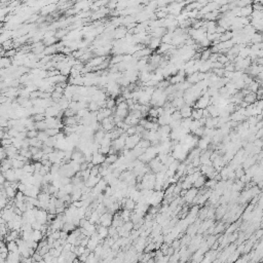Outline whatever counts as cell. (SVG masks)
<instances>
[{
  "label": "cell",
  "instance_id": "6da1fadb",
  "mask_svg": "<svg viewBox=\"0 0 263 263\" xmlns=\"http://www.w3.org/2000/svg\"><path fill=\"white\" fill-rule=\"evenodd\" d=\"M210 103H211V97H210V95L208 94V92H205L204 95H202V96L197 99V101L195 102V105H194L193 108L205 109L209 106Z\"/></svg>",
  "mask_w": 263,
  "mask_h": 263
},
{
  "label": "cell",
  "instance_id": "7a4b0ae2",
  "mask_svg": "<svg viewBox=\"0 0 263 263\" xmlns=\"http://www.w3.org/2000/svg\"><path fill=\"white\" fill-rule=\"evenodd\" d=\"M142 137L140 134H135L132 135V136H127V141H126V147L124 148L127 149H133L139 144V142L141 141Z\"/></svg>",
  "mask_w": 263,
  "mask_h": 263
},
{
  "label": "cell",
  "instance_id": "3957f363",
  "mask_svg": "<svg viewBox=\"0 0 263 263\" xmlns=\"http://www.w3.org/2000/svg\"><path fill=\"white\" fill-rule=\"evenodd\" d=\"M127 138V133H124L120 137H118L117 139H115L112 141V146H113L117 151H119V150H121V149H124V147H126Z\"/></svg>",
  "mask_w": 263,
  "mask_h": 263
},
{
  "label": "cell",
  "instance_id": "277c9868",
  "mask_svg": "<svg viewBox=\"0 0 263 263\" xmlns=\"http://www.w3.org/2000/svg\"><path fill=\"white\" fill-rule=\"evenodd\" d=\"M101 127H102V129H103L105 132H111L112 130L115 129L116 124H115L113 117L109 116V117H106V118H104L103 120H102V121H101Z\"/></svg>",
  "mask_w": 263,
  "mask_h": 263
},
{
  "label": "cell",
  "instance_id": "5b68a950",
  "mask_svg": "<svg viewBox=\"0 0 263 263\" xmlns=\"http://www.w3.org/2000/svg\"><path fill=\"white\" fill-rule=\"evenodd\" d=\"M113 215L112 213H110L109 211L103 213L100 217V224L101 225H104V226H111L112 225V221H113Z\"/></svg>",
  "mask_w": 263,
  "mask_h": 263
},
{
  "label": "cell",
  "instance_id": "8992f818",
  "mask_svg": "<svg viewBox=\"0 0 263 263\" xmlns=\"http://www.w3.org/2000/svg\"><path fill=\"white\" fill-rule=\"evenodd\" d=\"M199 193V188H196V187H191V188H189L188 190H187L186 194L183 196V199L185 200L186 202H188V204H191L192 202H193L194 197L196 196V194Z\"/></svg>",
  "mask_w": 263,
  "mask_h": 263
},
{
  "label": "cell",
  "instance_id": "52a82bcc",
  "mask_svg": "<svg viewBox=\"0 0 263 263\" xmlns=\"http://www.w3.org/2000/svg\"><path fill=\"white\" fill-rule=\"evenodd\" d=\"M47 214L49 212L46 210H43V209H38V211L36 213V220L39 221L40 223L42 224H46L47 222Z\"/></svg>",
  "mask_w": 263,
  "mask_h": 263
},
{
  "label": "cell",
  "instance_id": "ba28073f",
  "mask_svg": "<svg viewBox=\"0 0 263 263\" xmlns=\"http://www.w3.org/2000/svg\"><path fill=\"white\" fill-rule=\"evenodd\" d=\"M105 159H106V156L104 154L100 153V152H96V153H92V162L96 166H100L103 162H105Z\"/></svg>",
  "mask_w": 263,
  "mask_h": 263
},
{
  "label": "cell",
  "instance_id": "9c48e42d",
  "mask_svg": "<svg viewBox=\"0 0 263 263\" xmlns=\"http://www.w3.org/2000/svg\"><path fill=\"white\" fill-rule=\"evenodd\" d=\"M160 44H161V38L151 36V38H150V40H149V43H148V47L150 49H152V51H154V49H158Z\"/></svg>",
  "mask_w": 263,
  "mask_h": 263
},
{
  "label": "cell",
  "instance_id": "30bf717a",
  "mask_svg": "<svg viewBox=\"0 0 263 263\" xmlns=\"http://www.w3.org/2000/svg\"><path fill=\"white\" fill-rule=\"evenodd\" d=\"M1 174H3L4 176H5L6 180H8V181L11 182H14V181H17V174H16V171H14V169H9L7 170V171L5 172H1ZM20 181V180H19Z\"/></svg>",
  "mask_w": 263,
  "mask_h": 263
},
{
  "label": "cell",
  "instance_id": "8fae6325",
  "mask_svg": "<svg viewBox=\"0 0 263 263\" xmlns=\"http://www.w3.org/2000/svg\"><path fill=\"white\" fill-rule=\"evenodd\" d=\"M101 179H102L101 175H99V176H91L86 181H84V183H86V186L91 187V188H94V187L98 184V182H99Z\"/></svg>",
  "mask_w": 263,
  "mask_h": 263
},
{
  "label": "cell",
  "instance_id": "7c38bea8",
  "mask_svg": "<svg viewBox=\"0 0 263 263\" xmlns=\"http://www.w3.org/2000/svg\"><path fill=\"white\" fill-rule=\"evenodd\" d=\"M97 232H98V234L100 235V237H101L102 240H105L106 237L109 236V229H108V227L104 226V225L100 224V226H97Z\"/></svg>",
  "mask_w": 263,
  "mask_h": 263
},
{
  "label": "cell",
  "instance_id": "4fadbf2b",
  "mask_svg": "<svg viewBox=\"0 0 263 263\" xmlns=\"http://www.w3.org/2000/svg\"><path fill=\"white\" fill-rule=\"evenodd\" d=\"M253 11H254V8H253V4H250V5L240 7V17H250L252 16Z\"/></svg>",
  "mask_w": 263,
  "mask_h": 263
},
{
  "label": "cell",
  "instance_id": "5bb4252c",
  "mask_svg": "<svg viewBox=\"0 0 263 263\" xmlns=\"http://www.w3.org/2000/svg\"><path fill=\"white\" fill-rule=\"evenodd\" d=\"M258 100V96H257V94L256 92H250L249 94H247L246 96L244 97V101L246 102V103L248 104V105H250V104H254L255 102H256Z\"/></svg>",
  "mask_w": 263,
  "mask_h": 263
},
{
  "label": "cell",
  "instance_id": "9a60e30c",
  "mask_svg": "<svg viewBox=\"0 0 263 263\" xmlns=\"http://www.w3.org/2000/svg\"><path fill=\"white\" fill-rule=\"evenodd\" d=\"M192 109H193V107H191V106H190V105H188V104H185L184 106L182 107L181 109H180V111H181V114H182V116H183V118H187V117H191Z\"/></svg>",
  "mask_w": 263,
  "mask_h": 263
},
{
  "label": "cell",
  "instance_id": "2e32d148",
  "mask_svg": "<svg viewBox=\"0 0 263 263\" xmlns=\"http://www.w3.org/2000/svg\"><path fill=\"white\" fill-rule=\"evenodd\" d=\"M44 239V235L42 233L41 230L39 229H33L32 230V233H31V240H36V242H40L41 240Z\"/></svg>",
  "mask_w": 263,
  "mask_h": 263
},
{
  "label": "cell",
  "instance_id": "e0dca14e",
  "mask_svg": "<svg viewBox=\"0 0 263 263\" xmlns=\"http://www.w3.org/2000/svg\"><path fill=\"white\" fill-rule=\"evenodd\" d=\"M207 176H205V175H200V176L197 178V180L196 181L194 182V184H193V186L194 187H196V188H202V187L205 186V185H206V182H207Z\"/></svg>",
  "mask_w": 263,
  "mask_h": 263
},
{
  "label": "cell",
  "instance_id": "ac0fdd59",
  "mask_svg": "<svg viewBox=\"0 0 263 263\" xmlns=\"http://www.w3.org/2000/svg\"><path fill=\"white\" fill-rule=\"evenodd\" d=\"M63 124L66 126H76L78 124V119H77L76 115L75 116H70V117H63Z\"/></svg>",
  "mask_w": 263,
  "mask_h": 263
},
{
  "label": "cell",
  "instance_id": "d6986e66",
  "mask_svg": "<svg viewBox=\"0 0 263 263\" xmlns=\"http://www.w3.org/2000/svg\"><path fill=\"white\" fill-rule=\"evenodd\" d=\"M127 28L119 27V28L115 29V31H114V37L116 39H121V38H124V37L127 35Z\"/></svg>",
  "mask_w": 263,
  "mask_h": 263
},
{
  "label": "cell",
  "instance_id": "ffe728a7",
  "mask_svg": "<svg viewBox=\"0 0 263 263\" xmlns=\"http://www.w3.org/2000/svg\"><path fill=\"white\" fill-rule=\"evenodd\" d=\"M12 169V161L11 158H5L1 160V172H5L7 170Z\"/></svg>",
  "mask_w": 263,
  "mask_h": 263
},
{
  "label": "cell",
  "instance_id": "44dd1931",
  "mask_svg": "<svg viewBox=\"0 0 263 263\" xmlns=\"http://www.w3.org/2000/svg\"><path fill=\"white\" fill-rule=\"evenodd\" d=\"M136 205L137 202L134 199H132L131 197H127V202L124 204V209H127L130 211H134L135 208H136Z\"/></svg>",
  "mask_w": 263,
  "mask_h": 263
},
{
  "label": "cell",
  "instance_id": "7402d4cb",
  "mask_svg": "<svg viewBox=\"0 0 263 263\" xmlns=\"http://www.w3.org/2000/svg\"><path fill=\"white\" fill-rule=\"evenodd\" d=\"M259 87H260V82L258 81V80H253L251 83L247 86V89L252 92H257Z\"/></svg>",
  "mask_w": 263,
  "mask_h": 263
},
{
  "label": "cell",
  "instance_id": "603a6c76",
  "mask_svg": "<svg viewBox=\"0 0 263 263\" xmlns=\"http://www.w3.org/2000/svg\"><path fill=\"white\" fill-rule=\"evenodd\" d=\"M58 41V38L56 36H47L43 38V43L45 46H49L52 45V44H56Z\"/></svg>",
  "mask_w": 263,
  "mask_h": 263
},
{
  "label": "cell",
  "instance_id": "cb8c5ba5",
  "mask_svg": "<svg viewBox=\"0 0 263 263\" xmlns=\"http://www.w3.org/2000/svg\"><path fill=\"white\" fill-rule=\"evenodd\" d=\"M124 61V55H115L114 57H112L110 59V64L111 65H115V64H119L121 62Z\"/></svg>",
  "mask_w": 263,
  "mask_h": 263
},
{
  "label": "cell",
  "instance_id": "d4e9b609",
  "mask_svg": "<svg viewBox=\"0 0 263 263\" xmlns=\"http://www.w3.org/2000/svg\"><path fill=\"white\" fill-rule=\"evenodd\" d=\"M187 81L191 84H195L199 81V72H194V73L190 74L187 76Z\"/></svg>",
  "mask_w": 263,
  "mask_h": 263
},
{
  "label": "cell",
  "instance_id": "484cf974",
  "mask_svg": "<svg viewBox=\"0 0 263 263\" xmlns=\"http://www.w3.org/2000/svg\"><path fill=\"white\" fill-rule=\"evenodd\" d=\"M202 111L204 109L200 108H193L192 109V113H191V117L193 119H200L202 117Z\"/></svg>",
  "mask_w": 263,
  "mask_h": 263
},
{
  "label": "cell",
  "instance_id": "4316f807",
  "mask_svg": "<svg viewBox=\"0 0 263 263\" xmlns=\"http://www.w3.org/2000/svg\"><path fill=\"white\" fill-rule=\"evenodd\" d=\"M11 58H7V57H2L1 58V62H0V65H1V68H9L11 66Z\"/></svg>",
  "mask_w": 263,
  "mask_h": 263
},
{
  "label": "cell",
  "instance_id": "83f0119b",
  "mask_svg": "<svg viewBox=\"0 0 263 263\" xmlns=\"http://www.w3.org/2000/svg\"><path fill=\"white\" fill-rule=\"evenodd\" d=\"M75 229H76V226H75L73 222H65L63 225V228H62V230H65L67 232H72Z\"/></svg>",
  "mask_w": 263,
  "mask_h": 263
},
{
  "label": "cell",
  "instance_id": "f1b7e54d",
  "mask_svg": "<svg viewBox=\"0 0 263 263\" xmlns=\"http://www.w3.org/2000/svg\"><path fill=\"white\" fill-rule=\"evenodd\" d=\"M119 157H118V155H117L116 153H114V154H108L106 156V159H105V162H106V164H113L115 161H116L117 159H118Z\"/></svg>",
  "mask_w": 263,
  "mask_h": 263
},
{
  "label": "cell",
  "instance_id": "f546056e",
  "mask_svg": "<svg viewBox=\"0 0 263 263\" xmlns=\"http://www.w3.org/2000/svg\"><path fill=\"white\" fill-rule=\"evenodd\" d=\"M7 248H8L9 252H17L19 251V246H17V240H11V242L6 243Z\"/></svg>",
  "mask_w": 263,
  "mask_h": 263
},
{
  "label": "cell",
  "instance_id": "4dcf8cb0",
  "mask_svg": "<svg viewBox=\"0 0 263 263\" xmlns=\"http://www.w3.org/2000/svg\"><path fill=\"white\" fill-rule=\"evenodd\" d=\"M11 161H12V169H14V170L23 169V167L25 166V164H26V162L23 161V160H19V159H16V158L11 159Z\"/></svg>",
  "mask_w": 263,
  "mask_h": 263
},
{
  "label": "cell",
  "instance_id": "1f68e13d",
  "mask_svg": "<svg viewBox=\"0 0 263 263\" xmlns=\"http://www.w3.org/2000/svg\"><path fill=\"white\" fill-rule=\"evenodd\" d=\"M35 129H36L37 131H39V132L45 131V130L47 129V124H46L45 120H42V121L35 122Z\"/></svg>",
  "mask_w": 263,
  "mask_h": 263
},
{
  "label": "cell",
  "instance_id": "d6a6232c",
  "mask_svg": "<svg viewBox=\"0 0 263 263\" xmlns=\"http://www.w3.org/2000/svg\"><path fill=\"white\" fill-rule=\"evenodd\" d=\"M5 191H6L7 196H8L9 199H14V197H16V194H17V190L14 189L12 186H8V187H6V188H5Z\"/></svg>",
  "mask_w": 263,
  "mask_h": 263
},
{
  "label": "cell",
  "instance_id": "836d02e7",
  "mask_svg": "<svg viewBox=\"0 0 263 263\" xmlns=\"http://www.w3.org/2000/svg\"><path fill=\"white\" fill-rule=\"evenodd\" d=\"M211 55H212L211 49H204V51L202 52V58H200V60H202V61H208V60L210 59V57H211Z\"/></svg>",
  "mask_w": 263,
  "mask_h": 263
},
{
  "label": "cell",
  "instance_id": "e575fe53",
  "mask_svg": "<svg viewBox=\"0 0 263 263\" xmlns=\"http://www.w3.org/2000/svg\"><path fill=\"white\" fill-rule=\"evenodd\" d=\"M171 117H172V119H174V120H182L183 119V116H182L181 111H180L179 109L175 110V111L172 113Z\"/></svg>",
  "mask_w": 263,
  "mask_h": 263
},
{
  "label": "cell",
  "instance_id": "d590c367",
  "mask_svg": "<svg viewBox=\"0 0 263 263\" xmlns=\"http://www.w3.org/2000/svg\"><path fill=\"white\" fill-rule=\"evenodd\" d=\"M226 227L224 226L223 223H218L216 226H215V230H214V234H219V233H222L224 231V229Z\"/></svg>",
  "mask_w": 263,
  "mask_h": 263
},
{
  "label": "cell",
  "instance_id": "8d00e7d4",
  "mask_svg": "<svg viewBox=\"0 0 263 263\" xmlns=\"http://www.w3.org/2000/svg\"><path fill=\"white\" fill-rule=\"evenodd\" d=\"M217 61L220 62L221 64L225 65V64H227L229 62V59H228V57H227L225 54H219V57H218Z\"/></svg>",
  "mask_w": 263,
  "mask_h": 263
},
{
  "label": "cell",
  "instance_id": "74e56055",
  "mask_svg": "<svg viewBox=\"0 0 263 263\" xmlns=\"http://www.w3.org/2000/svg\"><path fill=\"white\" fill-rule=\"evenodd\" d=\"M30 117H31V118L33 119L35 122L42 121V120H45V118H46L45 114H34V115H32V116H30Z\"/></svg>",
  "mask_w": 263,
  "mask_h": 263
},
{
  "label": "cell",
  "instance_id": "f35d334b",
  "mask_svg": "<svg viewBox=\"0 0 263 263\" xmlns=\"http://www.w3.org/2000/svg\"><path fill=\"white\" fill-rule=\"evenodd\" d=\"M45 132L49 137H56L60 133V129H46Z\"/></svg>",
  "mask_w": 263,
  "mask_h": 263
},
{
  "label": "cell",
  "instance_id": "ab89813d",
  "mask_svg": "<svg viewBox=\"0 0 263 263\" xmlns=\"http://www.w3.org/2000/svg\"><path fill=\"white\" fill-rule=\"evenodd\" d=\"M49 136L46 134V132H45V131H41V132H39V133H38V137H37V138H38L40 141H42V142H43V143H44V142H45L46 140L49 139Z\"/></svg>",
  "mask_w": 263,
  "mask_h": 263
},
{
  "label": "cell",
  "instance_id": "60d3db41",
  "mask_svg": "<svg viewBox=\"0 0 263 263\" xmlns=\"http://www.w3.org/2000/svg\"><path fill=\"white\" fill-rule=\"evenodd\" d=\"M38 133H39V131H37V130H31V131H28L27 132V138L32 139V138L38 137Z\"/></svg>",
  "mask_w": 263,
  "mask_h": 263
},
{
  "label": "cell",
  "instance_id": "b9f144b4",
  "mask_svg": "<svg viewBox=\"0 0 263 263\" xmlns=\"http://www.w3.org/2000/svg\"><path fill=\"white\" fill-rule=\"evenodd\" d=\"M237 227H239V223H237V222H235V223H232L228 227V228H227L226 233H233L235 230H237Z\"/></svg>",
  "mask_w": 263,
  "mask_h": 263
},
{
  "label": "cell",
  "instance_id": "7bdbcfd3",
  "mask_svg": "<svg viewBox=\"0 0 263 263\" xmlns=\"http://www.w3.org/2000/svg\"><path fill=\"white\" fill-rule=\"evenodd\" d=\"M12 144V138H5V139H1V145L2 147H6L8 145Z\"/></svg>",
  "mask_w": 263,
  "mask_h": 263
},
{
  "label": "cell",
  "instance_id": "ee69618b",
  "mask_svg": "<svg viewBox=\"0 0 263 263\" xmlns=\"http://www.w3.org/2000/svg\"><path fill=\"white\" fill-rule=\"evenodd\" d=\"M126 133L127 134V136H132V135L137 134V127H136V126H131L126 131Z\"/></svg>",
  "mask_w": 263,
  "mask_h": 263
},
{
  "label": "cell",
  "instance_id": "f6af8a7d",
  "mask_svg": "<svg viewBox=\"0 0 263 263\" xmlns=\"http://www.w3.org/2000/svg\"><path fill=\"white\" fill-rule=\"evenodd\" d=\"M43 154H44V152L42 151V150H40L39 152H37L36 154H34V155H33V157H32V159H33L34 161H38V160H41L42 156H43Z\"/></svg>",
  "mask_w": 263,
  "mask_h": 263
},
{
  "label": "cell",
  "instance_id": "bcb514c9",
  "mask_svg": "<svg viewBox=\"0 0 263 263\" xmlns=\"http://www.w3.org/2000/svg\"><path fill=\"white\" fill-rule=\"evenodd\" d=\"M215 213H216V210H214L213 208H210V209L208 210L207 219H214V218H215Z\"/></svg>",
  "mask_w": 263,
  "mask_h": 263
},
{
  "label": "cell",
  "instance_id": "7dc6e473",
  "mask_svg": "<svg viewBox=\"0 0 263 263\" xmlns=\"http://www.w3.org/2000/svg\"><path fill=\"white\" fill-rule=\"evenodd\" d=\"M99 175H100L99 166H96V164H95V166L91 169V176H99Z\"/></svg>",
  "mask_w": 263,
  "mask_h": 263
},
{
  "label": "cell",
  "instance_id": "c3c4849f",
  "mask_svg": "<svg viewBox=\"0 0 263 263\" xmlns=\"http://www.w3.org/2000/svg\"><path fill=\"white\" fill-rule=\"evenodd\" d=\"M52 258H54V256H52V255L49 252H47L46 254L43 255V260H44V262H46V263L52 262Z\"/></svg>",
  "mask_w": 263,
  "mask_h": 263
},
{
  "label": "cell",
  "instance_id": "681fc988",
  "mask_svg": "<svg viewBox=\"0 0 263 263\" xmlns=\"http://www.w3.org/2000/svg\"><path fill=\"white\" fill-rule=\"evenodd\" d=\"M49 236H52L54 240L61 239V230H55V231H52V233L49 235Z\"/></svg>",
  "mask_w": 263,
  "mask_h": 263
},
{
  "label": "cell",
  "instance_id": "f907efd6",
  "mask_svg": "<svg viewBox=\"0 0 263 263\" xmlns=\"http://www.w3.org/2000/svg\"><path fill=\"white\" fill-rule=\"evenodd\" d=\"M174 253H175V249L171 246V247H169V249H168V251H167V253L164 255H169V256H172V255L174 254Z\"/></svg>",
  "mask_w": 263,
  "mask_h": 263
},
{
  "label": "cell",
  "instance_id": "816d5d0a",
  "mask_svg": "<svg viewBox=\"0 0 263 263\" xmlns=\"http://www.w3.org/2000/svg\"><path fill=\"white\" fill-rule=\"evenodd\" d=\"M5 181H6V178H5V176H4L3 174H1V177H0V184H1V185H3L4 183H5Z\"/></svg>",
  "mask_w": 263,
  "mask_h": 263
},
{
  "label": "cell",
  "instance_id": "f5cc1de1",
  "mask_svg": "<svg viewBox=\"0 0 263 263\" xmlns=\"http://www.w3.org/2000/svg\"><path fill=\"white\" fill-rule=\"evenodd\" d=\"M262 234H263V229H259V231L257 232V233H256V235H255V236H256V239H259V237L261 236Z\"/></svg>",
  "mask_w": 263,
  "mask_h": 263
}]
</instances>
